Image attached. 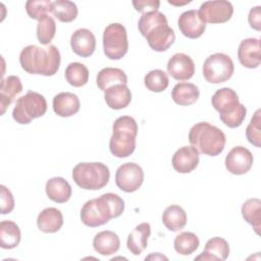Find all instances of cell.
<instances>
[{
    "label": "cell",
    "instance_id": "cell-1",
    "mask_svg": "<svg viewBox=\"0 0 261 261\" xmlns=\"http://www.w3.org/2000/svg\"><path fill=\"white\" fill-rule=\"evenodd\" d=\"M124 210V201L116 194L106 193L87 201L80 213L82 222L90 227H97L116 218Z\"/></svg>",
    "mask_w": 261,
    "mask_h": 261
},
{
    "label": "cell",
    "instance_id": "cell-2",
    "mask_svg": "<svg viewBox=\"0 0 261 261\" xmlns=\"http://www.w3.org/2000/svg\"><path fill=\"white\" fill-rule=\"evenodd\" d=\"M60 60V52L54 45H49L46 48L29 45L19 54V63L22 69L32 74L54 75L59 69Z\"/></svg>",
    "mask_w": 261,
    "mask_h": 261
},
{
    "label": "cell",
    "instance_id": "cell-3",
    "mask_svg": "<svg viewBox=\"0 0 261 261\" xmlns=\"http://www.w3.org/2000/svg\"><path fill=\"white\" fill-rule=\"evenodd\" d=\"M138 29L154 51H166L174 43V31L168 25L167 18L162 12L156 11L143 14L139 19Z\"/></svg>",
    "mask_w": 261,
    "mask_h": 261
},
{
    "label": "cell",
    "instance_id": "cell-4",
    "mask_svg": "<svg viewBox=\"0 0 261 261\" xmlns=\"http://www.w3.org/2000/svg\"><path fill=\"white\" fill-rule=\"evenodd\" d=\"M189 142L199 153L208 156H217L223 151L226 138L219 127L202 121L191 127Z\"/></svg>",
    "mask_w": 261,
    "mask_h": 261
},
{
    "label": "cell",
    "instance_id": "cell-5",
    "mask_svg": "<svg viewBox=\"0 0 261 261\" xmlns=\"http://www.w3.org/2000/svg\"><path fill=\"white\" fill-rule=\"evenodd\" d=\"M138 124L135 118L122 115L115 119L112 125V136L109 141V149L113 156L125 158L132 155L136 149V137Z\"/></svg>",
    "mask_w": 261,
    "mask_h": 261
},
{
    "label": "cell",
    "instance_id": "cell-6",
    "mask_svg": "<svg viewBox=\"0 0 261 261\" xmlns=\"http://www.w3.org/2000/svg\"><path fill=\"white\" fill-rule=\"evenodd\" d=\"M109 178V168L102 162H81L72 169L73 181L84 190H100L108 184Z\"/></svg>",
    "mask_w": 261,
    "mask_h": 261
},
{
    "label": "cell",
    "instance_id": "cell-7",
    "mask_svg": "<svg viewBox=\"0 0 261 261\" xmlns=\"http://www.w3.org/2000/svg\"><path fill=\"white\" fill-rule=\"evenodd\" d=\"M46 111L47 101L45 97L37 92L29 91L16 100L12 117L19 124H28L33 119L43 116Z\"/></svg>",
    "mask_w": 261,
    "mask_h": 261
},
{
    "label": "cell",
    "instance_id": "cell-8",
    "mask_svg": "<svg viewBox=\"0 0 261 261\" xmlns=\"http://www.w3.org/2000/svg\"><path fill=\"white\" fill-rule=\"evenodd\" d=\"M103 50L111 60L121 59L128 50L125 28L118 22L108 24L103 32Z\"/></svg>",
    "mask_w": 261,
    "mask_h": 261
},
{
    "label": "cell",
    "instance_id": "cell-9",
    "mask_svg": "<svg viewBox=\"0 0 261 261\" xmlns=\"http://www.w3.org/2000/svg\"><path fill=\"white\" fill-rule=\"evenodd\" d=\"M233 70V62L225 53H214L208 56L203 64V76L210 84H220L228 81Z\"/></svg>",
    "mask_w": 261,
    "mask_h": 261
},
{
    "label": "cell",
    "instance_id": "cell-10",
    "mask_svg": "<svg viewBox=\"0 0 261 261\" xmlns=\"http://www.w3.org/2000/svg\"><path fill=\"white\" fill-rule=\"evenodd\" d=\"M144 181L142 167L134 162L120 165L115 172V184L117 188L125 193H133L140 189Z\"/></svg>",
    "mask_w": 261,
    "mask_h": 261
},
{
    "label": "cell",
    "instance_id": "cell-11",
    "mask_svg": "<svg viewBox=\"0 0 261 261\" xmlns=\"http://www.w3.org/2000/svg\"><path fill=\"white\" fill-rule=\"evenodd\" d=\"M198 14L205 23H223L233 14V6L229 1H205L201 4Z\"/></svg>",
    "mask_w": 261,
    "mask_h": 261
},
{
    "label": "cell",
    "instance_id": "cell-12",
    "mask_svg": "<svg viewBox=\"0 0 261 261\" xmlns=\"http://www.w3.org/2000/svg\"><path fill=\"white\" fill-rule=\"evenodd\" d=\"M253 155L250 150L243 146L233 147L225 157L226 169L236 175L247 173L253 165Z\"/></svg>",
    "mask_w": 261,
    "mask_h": 261
},
{
    "label": "cell",
    "instance_id": "cell-13",
    "mask_svg": "<svg viewBox=\"0 0 261 261\" xmlns=\"http://www.w3.org/2000/svg\"><path fill=\"white\" fill-rule=\"evenodd\" d=\"M168 73L176 81H188L195 73L193 59L185 53H175L167 62Z\"/></svg>",
    "mask_w": 261,
    "mask_h": 261
},
{
    "label": "cell",
    "instance_id": "cell-14",
    "mask_svg": "<svg viewBox=\"0 0 261 261\" xmlns=\"http://www.w3.org/2000/svg\"><path fill=\"white\" fill-rule=\"evenodd\" d=\"M177 25L181 34L189 39L201 37L206 30V23L200 18L198 11L195 9L182 12L178 17Z\"/></svg>",
    "mask_w": 261,
    "mask_h": 261
},
{
    "label": "cell",
    "instance_id": "cell-15",
    "mask_svg": "<svg viewBox=\"0 0 261 261\" xmlns=\"http://www.w3.org/2000/svg\"><path fill=\"white\" fill-rule=\"evenodd\" d=\"M240 63L247 68H256L261 62L260 41L257 38H248L240 43L238 49Z\"/></svg>",
    "mask_w": 261,
    "mask_h": 261
},
{
    "label": "cell",
    "instance_id": "cell-16",
    "mask_svg": "<svg viewBox=\"0 0 261 261\" xmlns=\"http://www.w3.org/2000/svg\"><path fill=\"white\" fill-rule=\"evenodd\" d=\"M172 167L179 173H190L199 164V152L193 146H182L172 156Z\"/></svg>",
    "mask_w": 261,
    "mask_h": 261
},
{
    "label": "cell",
    "instance_id": "cell-17",
    "mask_svg": "<svg viewBox=\"0 0 261 261\" xmlns=\"http://www.w3.org/2000/svg\"><path fill=\"white\" fill-rule=\"evenodd\" d=\"M213 108L219 112V116L234 112L239 106V97L234 90L230 88H221L217 90L211 98Z\"/></svg>",
    "mask_w": 261,
    "mask_h": 261
},
{
    "label": "cell",
    "instance_id": "cell-18",
    "mask_svg": "<svg viewBox=\"0 0 261 261\" xmlns=\"http://www.w3.org/2000/svg\"><path fill=\"white\" fill-rule=\"evenodd\" d=\"M72 51L81 57H90L96 49V38L88 29H79L70 37Z\"/></svg>",
    "mask_w": 261,
    "mask_h": 261
},
{
    "label": "cell",
    "instance_id": "cell-19",
    "mask_svg": "<svg viewBox=\"0 0 261 261\" xmlns=\"http://www.w3.org/2000/svg\"><path fill=\"white\" fill-rule=\"evenodd\" d=\"M54 112L60 117L74 115L81 107L79 97L70 92H61L54 96L52 101Z\"/></svg>",
    "mask_w": 261,
    "mask_h": 261
},
{
    "label": "cell",
    "instance_id": "cell-20",
    "mask_svg": "<svg viewBox=\"0 0 261 261\" xmlns=\"http://www.w3.org/2000/svg\"><path fill=\"white\" fill-rule=\"evenodd\" d=\"M229 255L228 243L219 237L212 238L207 241L203 252L195 258V260H212L223 261Z\"/></svg>",
    "mask_w": 261,
    "mask_h": 261
},
{
    "label": "cell",
    "instance_id": "cell-21",
    "mask_svg": "<svg viewBox=\"0 0 261 261\" xmlns=\"http://www.w3.org/2000/svg\"><path fill=\"white\" fill-rule=\"evenodd\" d=\"M104 99L111 109H123L127 107L132 101V92L126 85H114L104 92Z\"/></svg>",
    "mask_w": 261,
    "mask_h": 261
},
{
    "label": "cell",
    "instance_id": "cell-22",
    "mask_svg": "<svg viewBox=\"0 0 261 261\" xmlns=\"http://www.w3.org/2000/svg\"><path fill=\"white\" fill-rule=\"evenodd\" d=\"M22 84L16 75H9L1 81L0 85V107L1 115L6 111V108L14 101L16 95L21 93Z\"/></svg>",
    "mask_w": 261,
    "mask_h": 261
},
{
    "label": "cell",
    "instance_id": "cell-23",
    "mask_svg": "<svg viewBox=\"0 0 261 261\" xmlns=\"http://www.w3.org/2000/svg\"><path fill=\"white\" fill-rule=\"evenodd\" d=\"M37 225L40 230L46 233L58 231L63 225V215L61 211L54 207L42 210L37 218Z\"/></svg>",
    "mask_w": 261,
    "mask_h": 261
},
{
    "label": "cell",
    "instance_id": "cell-24",
    "mask_svg": "<svg viewBox=\"0 0 261 261\" xmlns=\"http://www.w3.org/2000/svg\"><path fill=\"white\" fill-rule=\"evenodd\" d=\"M45 191L48 198L56 203L67 202L72 194L70 185L61 176H55L48 179L46 182Z\"/></svg>",
    "mask_w": 261,
    "mask_h": 261
},
{
    "label": "cell",
    "instance_id": "cell-25",
    "mask_svg": "<svg viewBox=\"0 0 261 261\" xmlns=\"http://www.w3.org/2000/svg\"><path fill=\"white\" fill-rule=\"evenodd\" d=\"M93 247L97 253L103 256L113 255L120 248V240L115 232L102 230L94 237Z\"/></svg>",
    "mask_w": 261,
    "mask_h": 261
},
{
    "label": "cell",
    "instance_id": "cell-26",
    "mask_svg": "<svg viewBox=\"0 0 261 261\" xmlns=\"http://www.w3.org/2000/svg\"><path fill=\"white\" fill-rule=\"evenodd\" d=\"M151 234V226L148 222L138 224L128 234L126 246L130 253L140 255L148 246V239Z\"/></svg>",
    "mask_w": 261,
    "mask_h": 261
},
{
    "label": "cell",
    "instance_id": "cell-27",
    "mask_svg": "<svg viewBox=\"0 0 261 261\" xmlns=\"http://www.w3.org/2000/svg\"><path fill=\"white\" fill-rule=\"evenodd\" d=\"M200 96L199 88L192 83H178L171 91L172 100L180 106L194 104Z\"/></svg>",
    "mask_w": 261,
    "mask_h": 261
},
{
    "label": "cell",
    "instance_id": "cell-28",
    "mask_svg": "<svg viewBox=\"0 0 261 261\" xmlns=\"http://www.w3.org/2000/svg\"><path fill=\"white\" fill-rule=\"evenodd\" d=\"M96 83L98 88L105 92L108 88L114 85H118V84L126 85L127 76L125 72L120 68L105 67L98 72L96 77Z\"/></svg>",
    "mask_w": 261,
    "mask_h": 261
},
{
    "label": "cell",
    "instance_id": "cell-29",
    "mask_svg": "<svg viewBox=\"0 0 261 261\" xmlns=\"http://www.w3.org/2000/svg\"><path fill=\"white\" fill-rule=\"evenodd\" d=\"M21 239L19 226L11 220H2L0 223V246L2 249L17 247Z\"/></svg>",
    "mask_w": 261,
    "mask_h": 261
},
{
    "label": "cell",
    "instance_id": "cell-30",
    "mask_svg": "<svg viewBox=\"0 0 261 261\" xmlns=\"http://www.w3.org/2000/svg\"><path fill=\"white\" fill-rule=\"evenodd\" d=\"M162 222L170 231H178L187 224V213L178 205L168 206L162 214Z\"/></svg>",
    "mask_w": 261,
    "mask_h": 261
},
{
    "label": "cell",
    "instance_id": "cell-31",
    "mask_svg": "<svg viewBox=\"0 0 261 261\" xmlns=\"http://www.w3.org/2000/svg\"><path fill=\"white\" fill-rule=\"evenodd\" d=\"M242 215L245 221L251 224L257 234L261 228V200L257 198L248 199L242 206Z\"/></svg>",
    "mask_w": 261,
    "mask_h": 261
},
{
    "label": "cell",
    "instance_id": "cell-32",
    "mask_svg": "<svg viewBox=\"0 0 261 261\" xmlns=\"http://www.w3.org/2000/svg\"><path fill=\"white\" fill-rule=\"evenodd\" d=\"M51 12L62 22H70L77 16V6L69 0H57L52 2Z\"/></svg>",
    "mask_w": 261,
    "mask_h": 261
},
{
    "label": "cell",
    "instance_id": "cell-33",
    "mask_svg": "<svg viewBox=\"0 0 261 261\" xmlns=\"http://www.w3.org/2000/svg\"><path fill=\"white\" fill-rule=\"evenodd\" d=\"M65 79L67 83L75 88L85 86L89 81L88 67L80 62H71L65 68Z\"/></svg>",
    "mask_w": 261,
    "mask_h": 261
},
{
    "label": "cell",
    "instance_id": "cell-34",
    "mask_svg": "<svg viewBox=\"0 0 261 261\" xmlns=\"http://www.w3.org/2000/svg\"><path fill=\"white\" fill-rule=\"evenodd\" d=\"M200 245L199 238L196 236V233L191 231H182L179 234H177L173 242L174 250L180 254V255H191L194 253Z\"/></svg>",
    "mask_w": 261,
    "mask_h": 261
},
{
    "label": "cell",
    "instance_id": "cell-35",
    "mask_svg": "<svg viewBox=\"0 0 261 261\" xmlns=\"http://www.w3.org/2000/svg\"><path fill=\"white\" fill-rule=\"evenodd\" d=\"M56 33V22L54 18L48 14L38 20L37 38L42 45H49Z\"/></svg>",
    "mask_w": 261,
    "mask_h": 261
},
{
    "label": "cell",
    "instance_id": "cell-36",
    "mask_svg": "<svg viewBox=\"0 0 261 261\" xmlns=\"http://www.w3.org/2000/svg\"><path fill=\"white\" fill-rule=\"evenodd\" d=\"M144 84L149 91L160 93L168 87L169 79L165 71L161 69H153L145 75Z\"/></svg>",
    "mask_w": 261,
    "mask_h": 261
},
{
    "label": "cell",
    "instance_id": "cell-37",
    "mask_svg": "<svg viewBox=\"0 0 261 261\" xmlns=\"http://www.w3.org/2000/svg\"><path fill=\"white\" fill-rule=\"evenodd\" d=\"M261 110L257 109L254 115L251 118L250 123L247 126L246 129V137L250 144L254 145L257 148H260L261 146Z\"/></svg>",
    "mask_w": 261,
    "mask_h": 261
},
{
    "label": "cell",
    "instance_id": "cell-38",
    "mask_svg": "<svg viewBox=\"0 0 261 261\" xmlns=\"http://www.w3.org/2000/svg\"><path fill=\"white\" fill-rule=\"evenodd\" d=\"M52 2L49 0H29L25 3V10L29 16L39 20L41 17L51 12Z\"/></svg>",
    "mask_w": 261,
    "mask_h": 261
},
{
    "label": "cell",
    "instance_id": "cell-39",
    "mask_svg": "<svg viewBox=\"0 0 261 261\" xmlns=\"http://www.w3.org/2000/svg\"><path fill=\"white\" fill-rule=\"evenodd\" d=\"M246 114H247V108L243 104H240L239 108L234 112L227 115L219 116V118L226 126L230 128H236L243 123V121L246 118Z\"/></svg>",
    "mask_w": 261,
    "mask_h": 261
},
{
    "label": "cell",
    "instance_id": "cell-40",
    "mask_svg": "<svg viewBox=\"0 0 261 261\" xmlns=\"http://www.w3.org/2000/svg\"><path fill=\"white\" fill-rule=\"evenodd\" d=\"M0 202L1 214L10 213L14 208V199L11 192L3 185L0 186Z\"/></svg>",
    "mask_w": 261,
    "mask_h": 261
},
{
    "label": "cell",
    "instance_id": "cell-41",
    "mask_svg": "<svg viewBox=\"0 0 261 261\" xmlns=\"http://www.w3.org/2000/svg\"><path fill=\"white\" fill-rule=\"evenodd\" d=\"M135 9L143 14L149 12H156L160 6V1L158 0H135L133 1Z\"/></svg>",
    "mask_w": 261,
    "mask_h": 261
},
{
    "label": "cell",
    "instance_id": "cell-42",
    "mask_svg": "<svg viewBox=\"0 0 261 261\" xmlns=\"http://www.w3.org/2000/svg\"><path fill=\"white\" fill-rule=\"evenodd\" d=\"M248 21L252 29L256 31L261 30V6H255L250 10Z\"/></svg>",
    "mask_w": 261,
    "mask_h": 261
}]
</instances>
